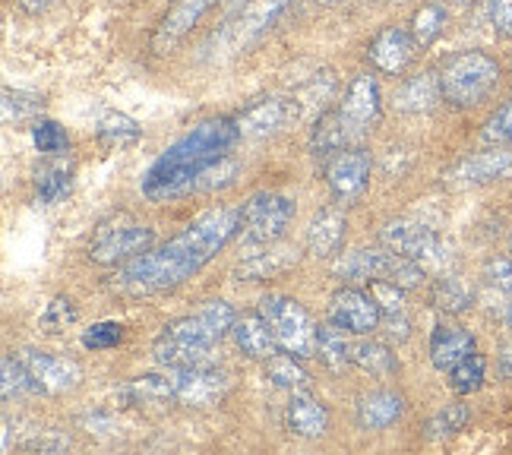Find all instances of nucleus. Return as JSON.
<instances>
[{
  "instance_id": "nucleus-1",
  "label": "nucleus",
  "mask_w": 512,
  "mask_h": 455,
  "mask_svg": "<svg viewBox=\"0 0 512 455\" xmlns=\"http://www.w3.org/2000/svg\"><path fill=\"white\" fill-rule=\"evenodd\" d=\"M241 231V209L219 206L193 219L168 244L140 253L111 275V291L124 298H149L193 279L206 263H212Z\"/></svg>"
},
{
  "instance_id": "nucleus-2",
  "label": "nucleus",
  "mask_w": 512,
  "mask_h": 455,
  "mask_svg": "<svg viewBox=\"0 0 512 455\" xmlns=\"http://www.w3.org/2000/svg\"><path fill=\"white\" fill-rule=\"evenodd\" d=\"M241 140L244 136L234 117H209L196 124L143 174V196L152 203H171L231 187L238 177V162L231 158V149Z\"/></svg>"
},
{
  "instance_id": "nucleus-3",
  "label": "nucleus",
  "mask_w": 512,
  "mask_h": 455,
  "mask_svg": "<svg viewBox=\"0 0 512 455\" xmlns=\"http://www.w3.org/2000/svg\"><path fill=\"white\" fill-rule=\"evenodd\" d=\"M500 83V64L484 51H462L440 70L443 102L452 108H475L487 102Z\"/></svg>"
},
{
  "instance_id": "nucleus-4",
  "label": "nucleus",
  "mask_w": 512,
  "mask_h": 455,
  "mask_svg": "<svg viewBox=\"0 0 512 455\" xmlns=\"http://www.w3.org/2000/svg\"><path fill=\"white\" fill-rule=\"evenodd\" d=\"M260 313L279 342V351H288L301 361L317 358V323L298 301L285 298V294H266L260 301Z\"/></svg>"
},
{
  "instance_id": "nucleus-5",
  "label": "nucleus",
  "mask_w": 512,
  "mask_h": 455,
  "mask_svg": "<svg viewBox=\"0 0 512 455\" xmlns=\"http://www.w3.org/2000/svg\"><path fill=\"white\" fill-rule=\"evenodd\" d=\"M152 244H155V228L140 225L127 212H121L95 228L89 241V260L98 266H117V263L124 266L136 260L140 253L152 250Z\"/></svg>"
},
{
  "instance_id": "nucleus-6",
  "label": "nucleus",
  "mask_w": 512,
  "mask_h": 455,
  "mask_svg": "<svg viewBox=\"0 0 512 455\" xmlns=\"http://www.w3.org/2000/svg\"><path fill=\"white\" fill-rule=\"evenodd\" d=\"M294 206L291 196L285 193H256L241 206V231H238V241L244 247H269L275 244L279 237L288 231V225L294 222Z\"/></svg>"
},
{
  "instance_id": "nucleus-7",
  "label": "nucleus",
  "mask_w": 512,
  "mask_h": 455,
  "mask_svg": "<svg viewBox=\"0 0 512 455\" xmlns=\"http://www.w3.org/2000/svg\"><path fill=\"white\" fill-rule=\"evenodd\" d=\"M380 241L386 244V250L402 253V256L421 263L430 272H446V266L452 263V253L440 241V234L433 231V228H427V225H421V222L392 219V222L383 225Z\"/></svg>"
},
{
  "instance_id": "nucleus-8",
  "label": "nucleus",
  "mask_w": 512,
  "mask_h": 455,
  "mask_svg": "<svg viewBox=\"0 0 512 455\" xmlns=\"http://www.w3.org/2000/svg\"><path fill=\"white\" fill-rule=\"evenodd\" d=\"M234 313L231 304L225 301H209L206 307H200L190 316H181L162 329V339H174V342H187V345H200V348H215L225 335L234 329Z\"/></svg>"
},
{
  "instance_id": "nucleus-9",
  "label": "nucleus",
  "mask_w": 512,
  "mask_h": 455,
  "mask_svg": "<svg viewBox=\"0 0 512 455\" xmlns=\"http://www.w3.org/2000/svg\"><path fill=\"white\" fill-rule=\"evenodd\" d=\"M171 373V402L184 405V408H209L219 405L231 380L228 373H222L219 367H187V370H168Z\"/></svg>"
},
{
  "instance_id": "nucleus-10",
  "label": "nucleus",
  "mask_w": 512,
  "mask_h": 455,
  "mask_svg": "<svg viewBox=\"0 0 512 455\" xmlns=\"http://www.w3.org/2000/svg\"><path fill=\"white\" fill-rule=\"evenodd\" d=\"M509 174H512V152L506 146H490L487 152H475L462 158V162L449 165L443 171V184L449 190H468V187L503 181Z\"/></svg>"
},
{
  "instance_id": "nucleus-11",
  "label": "nucleus",
  "mask_w": 512,
  "mask_h": 455,
  "mask_svg": "<svg viewBox=\"0 0 512 455\" xmlns=\"http://www.w3.org/2000/svg\"><path fill=\"white\" fill-rule=\"evenodd\" d=\"M339 114H342V121H345L354 143H358L361 136H367L383 114V95H380L377 76H370V73L354 76L345 98H342V105H339Z\"/></svg>"
},
{
  "instance_id": "nucleus-12",
  "label": "nucleus",
  "mask_w": 512,
  "mask_h": 455,
  "mask_svg": "<svg viewBox=\"0 0 512 455\" xmlns=\"http://www.w3.org/2000/svg\"><path fill=\"white\" fill-rule=\"evenodd\" d=\"M329 320L345 332L354 335H370L380 329L383 310L373 301V294L358 291V288H339L329 298Z\"/></svg>"
},
{
  "instance_id": "nucleus-13",
  "label": "nucleus",
  "mask_w": 512,
  "mask_h": 455,
  "mask_svg": "<svg viewBox=\"0 0 512 455\" xmlns=\"http://www.w3.org/2000/svg\"><path fill=\"white\" fill-rule=\"evenodd\" d=\"M234 121H238L244 140H253V136H269L291 121H301V108L294 102V95H266L247 105Z\"/></svg>"
},
{
  "instance_id": "nucleus-14",
  "label": "nucleus",
  "mask_w": 512,
  "mask_h": 455,
  "mask_svg": "<svg viewBox=\"0 0 512 455\" xmlns=\"http://www.w3.org/2000/svg\"><path fill=\"white\" fill-rule=\"evenodd\" d=\"M367 181H370V152H364L358 146H348L339 155L329 158L326 184H329L332 196H336L339 203L358 200V196L364 193V187H367Z\"/></svg>"
},
{
  "instance_id": "nucleus-15",
  "label": "nucleus",
  "mask_w": 512,
  "mask_h": 455,
  "mask_svg": "<svg viewBox=\"0 0 512 455\" xmlns=\"http://www.w3.org/2000/svg\"><path fill=\"white\" fill-rule=\"evenodd\" d=\"M19 358L26 361L38 392L64 395V392H73L76 386L83 383V367L76 361H70V358H57V354L35 351V348H26Z\"/></svg>"
},
{
  "instance_id": "nucleus-16",
  "label": "nucleus",
  "mask_w": 512,
  "mask_h": 455,
  "mask_svg": "<svg viewBox=\"0 0 512 455\" xmlns=\"http://www.w3.org/2000/svg\"><path fill=\"white\" fill-rule=\"evenodd\" d=\"M291 0H250V4L241 10V16L234 19V23L222 32V45L228 54L247 48L250 42H256L275 19L285 13V7Z\"/></svg>"
},
{
  "instance_id": "nucleus-17",
  "label": "nucleus",
  "mask_w": 512,
  "mask_h": 455,
  "mask_svg": "<svg viewBox=\"0 0 512 455\" xmlns=\"http://www.w3.org/2000/svg\"><path fill=\"white\" fill-rule=\"evenodd\" d=\"M421 45L415 42L411 29L402 26H389L383 29L373 42L367 45V61L373 64V70H380L386 76H399L408 70V64L415 61V51Z\"/></svg>"
},
{
  "instance_id": "nucleus-18",
  "label": "nucleus",
  "mask_w": 512,
  "mask_h": 455,
  "mask_svg": "<svg viewBox=\"0 0 512 455\" xmlns=\"http://www.w3.org/2000/svg\"><path fill=\"white\" fill-rule=\"evenodd\" d=\"M212 4H215V0H177V4L168 10V16L162 19V26L155 29L152 48L159 54H168L209 13Z\"/></svg>"
},
{
  "instance_id": "nucleus-19",
  "label": "nucleus",
  "mask_w": 512,
  "mask_h": 455,
  "mask_svg": "<svg viewBox=\"0 0 512 455\" xmlns=\"http://www.w3.org/2000/svg\"><path fill=\"white\" fill-rule=\"evenodd\" d=\"M285 427L301 440H320L329 430V411L320 399L307 392H291V402L285 408Z\"/></svg>"
},
{
  "instance_id": "nucleus-20",
  "label": "nucleus",
  "mask_w": 512,
  "mask_h": 455,
  "mask_svg": "<svg viewBox=\"0 0 512 455\" xmlns=\"http://www.w3.org/2000/svg\"><path fill=\"white\" fill-rule=\"evenodd\" d=\"M468 354H475V335L462 326L440 323L430 335V361L437 370L449 373L456 364H462Z\"/></svg>"
},
{
  "instance_id": "nucleus-21",
  "label": "nucleus",
  "mask_w": 512,
  "mask_h": 455,
  "mask_svg": "<svg viewBox=\"0 0 512 455\" xmlns=\"http://www.w3.org/2000/svg\"><path fill=\"white\" fill-rule=\"evenodd\" d=\"M294 263H298V250L269 244L263 253H250L244 263L234 266L231 275L238 282H269V279H279V275H285Z\"/></svg>"
},
{
  "instance_id": "nucleus-22",
  "label": "nucleus",
  "mask_w": 512,
  "mask_h": 455,
  "mask_svg": "<svg viewBox=\"0 0 512 455\" xmlns=\"http://www.w3.org/2000/svg\"><path fill=\"white\" fill-rule=\"evenodd\" d=\"M234 342H238V348L247 354L250 361H266L272 358L275 351H279V342H275L272 329L266 326L263 313H244L234 320Z\"/></svg>"
},
{
  "instance_id": "nucleus-23",
  "label": "nucleus",
  "mask_w": 512,
  "mask_h": 455,
  "mask_svg": "<svg viewBox=\"0 0 512 455\" xmlns=\"http://www.w3.org/2000/svg\"><path fill=\"white\" fill-rule=\"evenodd\" d=\"M348 222L339 209H323L313 215V222L307 228V250L313 256H336L345 244Z\"/></svg>"
},
{
  "instance_id": "nucleus-24",
  "label": "nucleus",
  "mask_w": 512,
  "mask_h": 455,
  "mask_svg": "<svg viewBox=\"0 0 512 455\" xmlns=\"http://www.w3.org/2000/svg\"><path fill=\"white\" fill-rule=\"evenodd\" d=\"M402 411H405V402L399 392L377 389L358 402V427L361 430H386L402 418Z\"/></svg>"
},
{
  "instance_id": "nucleus-25",
  "label": "nucleus",
  "mask_w": 512,
  "mask_h": 455,
  "mask_svg": "<svg viewBox=\"0 0 512 455\" xmlns=\"http://www.w3.org/2000/svg\"><path fill=\"white\" fill-rule=\"evenodd\" d=\"M443 98V89H440V73H418L405 79L396 92V108L405 111V114H424L430 108H437V102Z\"/></svg>"
},
{
  "instance_id": "nucleus-26",
  "label": "nucleus",
  "mask_w": 512,
  "mask_h": 455,
  "mask_svg": "<svg viewBox=\"0 0 512 455\" xmlns=\"http://www.w3.org/2000/svg\"><path fill=\"white\" fill-rule=\"evenodd\" d=\"M354 140H351V133L342 121V114L339 111H326L317 117V124H313L310 130V152L317 155V158H332V155H339L342 149H348Z\"/></svg>"
},
{
  "instance_id": "nucleus-27",
  "label": "nucleus",
  "mask_w": 512,
  "mask_h": 455,
  "mask_svg": "<svg viewBox=\"0 0 512 455\" xmlns=\"http://www.w3.org/2000/svg\"><path fill=\"white\" fill-rule=\"evenodd\" d=\"M95 136H98V143H102V149L121 152V149H130L143 140V127L121 111H108L102 121H98Z\"/></svg>"
},
{
  "instance_id": "nucleus-28",
  "label": "nucleus",
  "mask_w": 512,
  "mask_h": 455,
  "mask_svg": "<svg viewBox=\"0 0 512 455\" xmlns=\"http://www.w3.org/2000/svg\"><path fill=\"white\" fill-rule=\"evenodd\" d=\"M430 304L437 307L440 313H446V316H459V313L471 310V304H475V291H471L459 279V275L443 272L430 288Z\"/></svg>"
},
{
  "instance_id": "nucleus-29",
  "label": "nucleus",
  "mask_w": 512,
  "mask_h": 455,
  "mask_svg": "<svg viewBox=\"0 0 512 455\" xmlns=\"http://www.w3.org/2000/svg\"><path fill=\"white\" fill-rule=\"evenodd\" d=\"M73 190V168L67 162H48L35 171V196L45 206L67 200Z\"/></svg>"
},
{
  "instance_id": "nucleus-30",
  "label": "nucleus",
  "mask_w": 512,
  "mask_h": 455,
  "mask_svg": "<svg viewBox=\"0 0 512 455\" xmlns=\"http://www.w3.org/2000/svg\"><path fill=\"white\" fill-rule=\"evenodd\" d=\"M351 342L345 339V329H339L336 323H326L317 326V358L332 370V373H342L345 367H351Z\"/></svg>"
},
{
  "instance_id": "nucleus-31",
  "label": "nucleus",
  "mask_w": 512,
  "mask_h": 455,
  "mask_svg": "<svg viewBox=\"0 0 512 455\" xmlns=\"http://www.w3.org/2000/svg\"><path fill=\"white\" fill-rule=\"evenodd\" d=\"M266 380L279 389H288V392H307L310 389V373L301 367V358H294V354H279L275 351L272 358H266Z\"/></svg>"
},
{
  "instance_id": "nucleus-32",
  "label": "nucleus",
  "mask_w": 512,
  "mask_h": 455,
  "mask_svg": "<svg viewBox=\"0 0 512 455\" xmlns=\"http://www.w3.org/2000/svg\"><path fill=\"white\" fill-rule=\"evenodd\" d=\"M351 364L370 373V377H389V373H396V354H392L389 345H383V342L361 339L351 348Z\"/></svg>"
},
{
  "instance_id": "nucleus-33",
  "label": "nucleus",
  "mask_w": 512,
  "mask_h": 455,
  "mask_svg": "<svg viewBox=\"0 0 512 455\" xmlns=\"http://www.w3.org/2000/svg\"><path fill=\"white\" fill-rule=\"evenodd\" d=\"M446 23H449V4L446 0H430V4H424L415 13V19H411V35H415V42L421 48H427L443 35Z\"/></svg>"
},
{
  "instance_id": "nucleus-34",
  "label": "nucleus",
  "mask_w": 512,
  "mask_h": 455,
  "mask_svg": "<svg viewBox=\"0 0 512 455\" xmlns=\"http://www.w3.org/2000/svg\"><path fill=\"white\" fill-rule=\"evenodd\" d=\"M465 424H468V408L462 405V402H452V405H446V408H440L433 418L424 424V437L430 440V443H440V440H446V437H456L459 430H465Z\"/></svg>"
},
{
  "instance_id": "nucleus-35",
  "label": "nucleus",
  "mask_w": 512,
  "mask_h": 455,
  "mask_svg": "<svg viewBox=\"0 0 512 455\" xmlns=\"http://www.w3.org/2000/svg\"><path fill=\"white\" fill-rule=\"evenodd\" d=\"M484 373H487V361L475 351V354H468L462 364H456L449 370V386L459 395H471L484 386Z\"/></svg>"
},
{
  "instance_id": "nucleus-36",
  "label": "nucleus",
  "mask_w": 512,
  "mask_h": 455,
  "mask_svg": "<svg viewBox=\"0 0 512 455\" xmlns=\"http://www.w3.org/2000/svg\"><path fill=\"white\" fill-rule=\"evenodd\" d=\"M45 98L35 92L23 89H4V124H19V121H32L35 114H42Z\"/></svg>"
},
{
  "instance_id": "nucleus-37",
  "label": "nucleus",
  "mask_w": 512,
  "mask_h": 455,
  "mask_svg": "<svg viewBox=\"0 0 512 455\" xmlns=\"http://www.w3.org/2000/svg\"><path fill=\"white\" fill-rule=\"evenodd\" d=\"M32 146L42 155H64L70 149V136L57 121H35L32 124Z\"/></svg>"
},
{
  "instance_id": "nucleus-38",
  "label": "nucleus",
  "mask_w": 512,
  "mask_h": 455,
  "mask_svg": "<svg viewBox=\"0 0 512 455\" xmlns=\"http://www.w3.org/2000/svg\"><path fill=\"white\" fill-rule=\"evenodd\" d=\"M38 389L26 361L19 354H4V402H13L16 395H26Z\"/></svg>"
},
{
  "instance_id": "nucleus-39",
  "label": "nucleus",
  "mask_w": 512,
  "mask_h": 455,
  "mask_svg": "<svg viewBox=\"0 0 512 455\" xmlns=\"http://www.w3.org/2000/svg\"><path fill=\"white\" fill-rule=\"evenodd\" d=\"M76 316H80V310H76V304L70 298H54L45 307V313L38 316V326H42V332H48V335H61L67 326L76 323Z\"/></svg>"
},
{
  "instance_id": "nucleus-40",
  "label": "nucleus",
  "mask_w": 512,
  "mask_h": 455,
  "mask_svg": "<svg viewBox=\"0 0 512 455\" xmlns=\"http://www.w3.org/2000/svg\"><path fill=\"white\" fill-rule=\"evenodd\" d=\"M481 143L512 149V102L503 105V108H497L494 114L487 117V124L481 130Z\"/></svg>"
},
{
  "instance_id": "nucleus-41",
  "label": "nucleus",
  "mask_w": 512,
  "mask_h": 455,
  "mask_svg": "<svg viewBox=\"0 0 512 455\" xmlns=\"http://www.w3.org/2000/svg\"><path fill=\"white\" fill-rule=\"evenodd\" d=\"M121 342H124V326L114 320L95 323L83 332V348H89V351H108V348H117Z\"/></svg>"
},
{
  "instance_id": "nucleus-42",
  "label": "nucleus",
  "mask_w": 512,
  "mask_h": 455,
  "mask_svg": "<svg viewBox=\"0 0 512 455\" xmlns=\"http://www.w3.org/2000/svg\"><path fill=\"white\" fill-rule=\"evenodd\" d=\"M487 19L497 38H512V0H487Z\"/></svg>"
},
{
  "instance_id": "nucleus-43",
  "label": "nucleus",
  "mask_w": 512,
  "mask_h": 455,
  "mask_svg": "<svg viewBox=\"0 0 512 455\" xmlns=\"http://www.w3.org/2000/svg\"><path fill=\"white\" fill-rule=\"evenodd\" d=\"M484 275H487V282L494 288L512 294V256H497V260H490Z\"/></svg>"
},
{
  "instance_id": "nucleus-44",
  "label": "nucleus",
  "mask_w": 512,
  "mask_h": 455,
  "mask_svg": "<svg viewBox=\"0 0 512 455\" xmlns=\"http://www.w3.org/2000/svg\"><path fill=\"white\" fill-rule=\"evenodd\" d=\"M70 446L67 437H35V440H26L23 449L29 452H64Z\"/></svg>"
},
{
  "instance_id": "nucleus-45",
  "label": "nucleus",
  "mask_w": 512,
  "mask_h": 455,
  "mask_svg": "<svg viewBox=\"0 0 512 455\" xmlns=\"http://www.w3.org/2000/svg\"><path fill=\"white\" fill-rule=\"evenodd\" d=\"M408 162H411V152L408 149H389V155H386V174L392 177H402L405 174V168H408Z\"/></svg>"
},
{
  "instance_id": "nucleus-46",
  "label": "nucleus",
  "mask_w": 512,
  "mask_h": 455,
  "mask_svg": "<svg viewBox=\"0 0 512 455\" xmlns=\"http://www.w3.org/2000/svg\"><path fill=\"white\" fill-rule=\"evenodd\" d=\"M497 373H500V380H512V345H503V348H500Z\"/></svg>"
},
{
  "instance_id": "nucleus-47",
  "label": "nucleus",
  "mask_w": 512,
  "mask_h": 455,
  "mask_svg": "<svg viewBox=\"0 0 512 455\" xmlns=\"http://www.w3.org/2000/svg\"><path fill=\"white\" fill-rule=\"evenodd\" d=\"M51 4L54 0H19V10L29 13V16H38V13H45Z\"/></svg>"
},
{
  "instance_id": "nucleus-48",
  "label": "nucleus",
  "mask_w": 512,
  "mask_h": 455,
  "mask_svg": "<svg viewBox=\"0 0 512 455\" xmlns=\"http://www.w3.org/2000/svg\"><path fill=\"white\" fill-rule=\"evenodd\" d=\"M449 7H471V4H478V0H446Z\"/></svg>"
},
{
  "instance_id": "nucleus-49",
  "label": "nucleus",
  "mask_w": 512,
  "mask_h": 455,
  "mask_svg": "<svg viewBox=\"0 0 512 455\" xmlns=\"http://www.w3.org/2000/svg\"><path fill=\"white\" fill-rule=\"evenodd\" d=\"M503 323H506V326L512 329V304H509V307L503 310Z\"/></svg>"
},
{
  "instance_id": "nucleus-50",
  "label": "nucleus",
  "mask_w": 512,
  "mask_h": 455,
  "mask_svg": "<svg viewBox=\"0 0 512 455\" xmlns=\"http://www.w3.org/2000/svg\"><path fill=\"white\" fill-rule=\"evenodd\" d=\"M323 7H332V4H339V0H320Z\"/></svg>"
},
{
  "instance_id": "nucleus-51",
  "label": "nucleus",
  "mask_w": 512,
  "mask_h": 455,
  "mask_svg": "<svg viewBox=\"0 0 512 455\" xmlns=\"http://www.w3.org/2000/svg\"><path fill=\"white\" fill-rule=\"evenodd\" d=\"M509 247H512V241H509Z\"/></svg>"
}]
</instances>
